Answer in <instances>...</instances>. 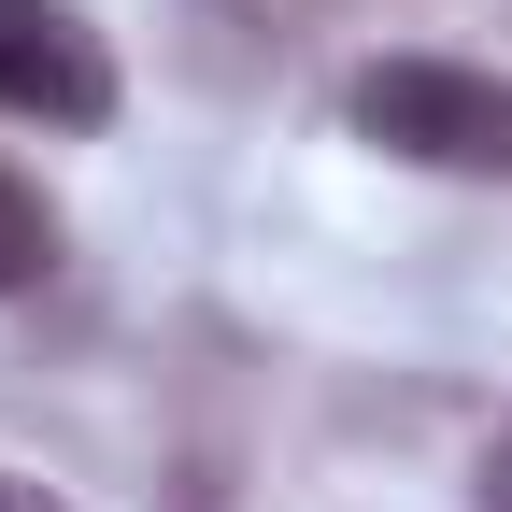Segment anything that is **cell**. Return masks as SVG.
Returning a JSON list of instances; mask_svg holds the SVG:
<instances>
[{
  "label": "cell",
  "mask_w": 512,
  "mask_h": 512,
  "mask_svg": "<svg viewBox=\"0 0 512 512\" xmlns=\"http://www.w3.org/2000/svg\"><path fill=\"white\" fill-rule=\"evenodd\" d=\"M0 114H43V128L114 114V57L72 0H0Z\"/></svg>",
  "instance_id": "2"
},
{
  "label": "cell",
  "mask_w": 512,
  "mask_h": 512,
  "mask_svg": "<svg viewBox=\"0 0 512 512\" xmlns=\"http://www.w3.org/2000/svg\"><path fill=\"white\" fill-rule=\"evenodd\" d=\"M43 271H57V214L29 200L15 171H0V299H15V285H43Z\"/></svg>",
  "instance_id": "3"
},
{
  "label": "cell",
  "mask_w": 512,
  "mask_h": 512,
  "mask_svg": "<svg viewBox=\"0 0 512 512\" xmlns=\"http://www.w3.org/2000/svg\"><path fill=\"white\" fill-rule=\"evenodd\" d=\"M484 512H512V441H498V456H484Z\"/></svg>",
  "instance_id": "5"
},
{
  "label": "cell",
  "mask_w": 512,
  "mask_h": 512,
  "mask_svg": "<svg viewBox=\"0 0 512 512\" xmlns=\"http://www.w3.org/2000/svg\"><path fill=\"white\" fill-rule=\"evenodd\" d=\"M342 114H356V143L413 157V171H512V86L456 72V57H370Z\"/></svg>",
  "instance_id": "1"
},
{
  "label": "cell",
  "mask_w": 512,
  "mask_h": 512,
  "mask_svg": "<svg viewBox=\"0 0 512 512\" xmlns=\"http://www.w3.org/2000/svg\"><path fill=\"white\" fill-rule=\"evenodd\" d=\"M0 512H57V498H43V484H29V470H0Z\"/></svg>",
  "instance_id": "4"
}]
</instances>
